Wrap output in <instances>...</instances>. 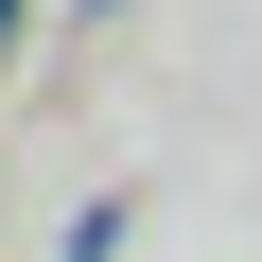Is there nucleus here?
I'll return each mask as SVG.
<instances>
[{"instance_id": "f257e3e1", "label": "nucleus", "mask_w": 262, "mask_h": 262, "mask_svg": "<svg viewBox=\"0 0 262 262\" xmlns=\"http://www.w3.org/2000/svg\"><path fill=\"white\" fill-rule=\"evenodd\" d=\"M18 35H35V0H0V53H18Z\"/></svg>"}]
</instances>
